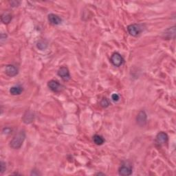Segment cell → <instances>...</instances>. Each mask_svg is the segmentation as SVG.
Instances as JSON below:
<instances>
[{"label": "cell", "mask_w": 176, "mask_h": 176, "mask_svg": "<svg viewBox=\"0 0 176 176\" xmlns=\"http://www.w3.org/2000/svg\"><path fill=\"white\" fill-rule=\"evenodd\" d=\"M25 139V133L24 130L19 131L14 136L10 142V147L13 149H18L21 148Z\"/></svg>", "instance_id": "6da1fadb"}, {"label": "cell", "mask_w": 176, "mask_h": 176, "mask_svg": "<svg viewBox=\"0 0 176 176\" xmlns=\"http://www.w3.org/2000/svg\"><path fill=\"white\" fill-rule=\"evenodd\" d=\"M143 25L140 24H133L128 25L127 29L130 35H132L133 36H136L140 35V34L143 32Z\"/></svg>", "instance_id": "7a4b0ae2"}, {"label": "cell", "mask_w": 176, "mask_h": 176, "mask_svg": "<svg viewBox=\"0 0 176 176\" xmlns=\"http://www.w3.org/2000/svg\"><path fill=\"white\" fill-rule=\"evenodd\" d=\"M110 61L112 63L114 66L120 67L122 65H123L124 60L123 56H122L118 52H114L111 56Z\"/></svg>", "instance_id": "3957f363"}, {"label": "cell", "mask_w": 176, "mask_h": 176, "mask_svg": "<svg viewBox=\"0 0 176 176\" xmlns=\"http://www.w3.org/2000/svg\"><path fill=\"white\" fill-rule=\"evenodd\" d=\"M57 75L59 77H61L64 81H70L71 78L70 71L67 67L63 66L59 68L57 72Z\"/></svg>", "instance_id": "277c9868"}, {"label": "cell", "mask_w": 176, "mask_h": 176, "mask_svg": "<svg viewBox=\"0 0 176 176\" xmlns=\"http://www.w3.org/2000/svg\"><path fill=\"white\" fill-rule=\"evenodd\" d=\"M48 87L54 92H59L63 89V86L61 83H59V81L55 80H51L48 81Z\"/></svg>", "instance_id": "5b68a950"}, {"label": "cell", "mask_w": 176, "mask_h": 176, "mask_svg": "<svg viewBox=\"0 0 176 176\" xmlns=\"http://www.w3.org/2000/svg\"><path fill=\"white\" fill-rule=\"evenodd\" d=\"M168 139V135L165 132H159L155 137V143L160 146L163 145V144H165L167 143Z\"/></svg>", "instance_id": "8992f818"}, {"label": "cell", "mask_w": 176, "mask_h": 176, "mask_svg": "<svg viewBox=\"0 0 176 176\" xmlns=\"http://www.w3.org/2000/svg\"><path fill=\"white\" fill-rule=\"evenodd\" d=\"M118 174L120 175L127 176L130 175L132 174V168L131 165L128 164V163H124L121 165L118 169Z\"/></svg>", "instance_id": "52a82bcc"}, {"label": "cell", "mask_w": 176, "mask_h": 176, "mask_svg": "<svg viewBox=\"0 0 176 176\" xmlns=\"http://www.w3.org/2000/svg\"><path fill=\"white\" fill-rule=\"evenodd\" d=\"M136 122L139 126L144 127L147 124V115L144 111H140L136 117Z\"/></svg>", "instance_id": "ba28073f"}, {"label": "cell", "mask_w": 176, "mask_h": 176, "mask_svg": "<svg viewBox=\"0 0 176 176\" xmlns=\"http://www.w3.org/2000/svg\"><path fill=\"white\" fill-rule=\"evenodd\" d=\"M5 73L10 77H13V76L18 75L19 70L14 65H8L5 67Z\"/></svg>", "instance_id": "9c48e42d"}, {"label": "cell", "mask_w": 176, "mask_h": 176, "mask_svg": "<svg viewBox=\"0 0 176 176\" xmlns=\"http://www.w3.org/2000/svg\"><path fill=\"white\" fill-rule=\"evenodd\" d=\"M163 37L164 39H174L175 37V26L166 29L163 33Z\"/></svg>", "instance_id": "30bf717a"}, {"label": "cell", "mask_w": 176, "mask_h": 176, "mask_svg": "<svg viewBox=\"0 0 176 176\" xmlns=\"http://www.w3.org/2000/svg\"><path fill=\"white\" fill-rule=\"evenodd\" d=\"M48 21L52 25H59L61 24L62 19L60 17L58 16L57 15H55V14L51 13L48 15Z\"/></svg>", "instance_id": "8fae6325"}, {"label": "cell", "mask_w": 176, "mask_h": 176, "mask_svg": "<svg viewBox=\"0 0 176 176\" xmlns=\"http://www.w3.org/2000/svg\"><path fill=\"white\" fill-rule=\"evenodd\" d=\"M23 122L25 124H30L31 123H33L34 119H35V116H34V113L30 112V111H27L24 116H23Z\"/></svg>", "instance_id": "7c38bea8"}, {"label": "cell", "mask_w": 176, "mask_h": 176, "mask_svg": "<svg viewBox=\"0 0 176 176\" xmlns=\"http://www.w3.org/2000/svg\"><path fill=\"white\" fill-rule=\"evenodd\" d=\"M12 14L9 12H5L1 15V21L4 24H8L12 21Z\"/></svg>", "instance_id": "4fadbf2b"}, {"label": "cell", "mask_w": 176, "mask_h": 176, "mask_svg": "<svg viewBox=\"0 0 176 176\" xmlns=\"http://www.w3.org/2000/svg\"><path fill=\"white\" fill-rule=\"evenodd\" d=\"M24 91V88L21 86H15L10 87V93L13 96H17V95H20Z\"/></svg>", "instance_id": "5bb4252c"}, {"label": "cell", "mask_w": 176, "mask_h": 176, "mask_svg": "<svg viewBox=\"0 0 176 176\" xmlns=\"http://www.w3.org/2000/svg\"><path fill=\"white\" fill-rule=\"evenodd\" d=\"M93 141L96 145H102L105 143V139L103 136L96 134L93 136Z\"/></svg>", "instance_id": "9a60e30c"}, {"label": "cell", "mask_w": 176, "mask_h": 176, "mask_svg": "<svg viewBox=\"0 0 176 176\" xmlns=\"http://www.w3.org/2000/svg\"><path fill=\"white\" fill-rule=\"evenodd\" d=\"M36 47H37V48L39 50H44L47 48L48 43L44 40H40L37 42V44H36Z\"/></svg>", "instance_id": "2e32d148"}, {"label": "cell", "mask_w": 176, "mask_h": 176, "mask_svg": "<svg viewBox=\"0 0 176 176\" xmlns=\"http://www.w3.org/2000/svg\"><path fill=\"white\" fill-rule=\"evenodd\" d=\"M100 105L101 107H104V108H107V107H108L110 105V103L108 99L107 98H103L100 102Z\"/></svg>", "instance_id": "e0dca14e"}, {"label": "cell", "mask_w": 176, "mask_h": 176, "mask_svg": "<svg viewBox=\"0 0 176 176\" xmlns=\"http://www.w3.org/2000/svg\"><path fill=\"white\" fill-rule=\"evenodd\" d=\"M12 129L10 128V127H4V129H3L2 130V132L4 134H6V135H8V134H10V133H12Z\"/></svg>", "instance_id": "ac0fdd59"}, {"label": "cell", "mask_w": 176, "mask_h": 176, "mask_svg": "<svg viewBox=\"0 0 176 176\" xmlns=\"http://www.w3.org/2000/svg\"><path fill=\"white\" fill-rule=\"evenodd\" d=\"M1 174H4V172L6 170V163H4V162H3V161H1Z\"/></svg>", "instance_id": "d6986e66"}, {"label": "cell", "mask_w": 176, "mask_h": 176, "mask_svg": "<svg viewBox=\"0 0 176 176\" xmlns=\"http://www.w3.org/2000/svg\"><path fill=\"white\" fill-rule=\"evenodd\" d=\"M112 99L113 101L114 102H118L119 100H120V96L118 94H113L112 95Z\"/></svg>", "instance_id": "ffe728a7"}, {"label": "cell", "mask_w": 176, "mask_h": 176, "mask_svg": "<svg viewBox=\"0 0 176 176\" xmlns=\"http://www.w3.org/2000/svg\"><path fill=\"white\" fill-rule=\"evenodd\" d=\"M10 6L12 7H17L20 4V2H18V1H12L10 2Z\"/></svg>", "instance_id": "44dd1931"}, {"label": "cell", "mask_w": 176, "mask_h": 176, "mask_svg": "<svg viewBox=\"0 0 176 176\" xmlns=\"http://www.w3.org/2000/svg\"><path fill=\"white\" fill-rule=\"evenodd\" d=\"M6 38H7V35H6V34L2 33L1 34V43L2 44L4 43V41L6 40Z\"/></svg>", "instance_id": "7402d4cb"}, {"label": "cell", "mask_w": 176, "mask_h": 176, "mask_svg": "<svg viewBox=\"0 0 176 176\" xmlns=\"http://www.w3.org/2000/svg\"><path fill=\"white\" fill-rule=\"evenodd\" d=\"M96 175H105L104 174H101V173H98V174H96Z\"/></svg>", "instance_id": "603a6c76"}]
</instances>
